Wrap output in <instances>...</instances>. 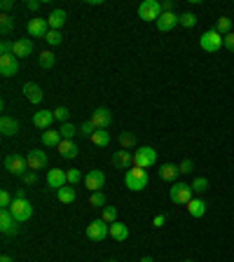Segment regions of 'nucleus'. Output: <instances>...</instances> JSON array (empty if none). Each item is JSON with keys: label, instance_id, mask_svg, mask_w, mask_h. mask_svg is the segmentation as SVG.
<instances>
[{"label": "nucleus", "instance_id": "nucleus-38", "mask_svg": "<svg viewBox=\"0 0 234 262\" xmlns=\"http://www.w3.org/2000/svg\"><path fill=\"white\" fill-rule=\"evenodd\" d=\"M68 117H70V110H68L66 106L54 108V119H57V122H61V124H66V122H68Z\"/></svg>", "mask_w": 234, "mask_h": 262}, {"label": "nucleus", "instance_id": "nucleus-31", "mask_svg": "<svg viewBox=\"0 0 234 262\" xmlns=\"http://www.w3.org/2000/svg\"><path fill=\"white\" fill-rule=\"evenodd\" d=\"M80 126H75L73 122H66V124H61V129H58V134H61V138L63 141H73V136H78Z\"/></svg>", "mask_w": 234, "mask_h": 262}, {"label": "nucleus", "instance_id": "nucleus-39", "mask_svg": "<svg viewBox=\"0 0 234 262\" xmlns=\"http://www.w3.org/2000/svg\"><path fill=\"white\" fill-rule=\"evenodd\" d=\"M45 40H47L52 47H57V45H61L63 42V35H61V30H47V35H45Z\"/></svg>", "mask_w": 234, "mask_h": 262}, {"label": "nucleus", "instance_id": "nucleus-55", "mask_svg": "<svg viewBox=\"0 0 234 262\" xmlns=\"http://www.w3.org/2000/svg\"><path fill=\"white\" fill-rule=\"evenodd\" d=\"M106 262H117V260H115V258H110V260H106Z\"/></svg>", "mask_w": 234, "mask_h": 262}, {"label": "nucleus", "instance_id": "nucleus-13", "mask_svg": "<svg viewBox=\"0 0 234 262\" xmlns=\"http://www.w3.org/2000/svg\"><path fill=\"white\" fill-rule=\"evenodd\" d=\"M176 26H180V14H176V12H162V17L157 19V29L162 33H169Z\"/></svg>", "mask_w": 234, "mask_h": 262}, {"label": "nucleus", "instance_id": "nucleus-35", "mask_svg": "<svg viewBox=\"0 0 234 262\" xmlns=\"http://www.w3.org/2000/svg\"><path fill=\"white\" fill-rule=\"evenodd\" d=\"M180 26H183V29H195L197 26L195 12H183V14H180Z\"/></svg>", "mask_w": 234, "mask_h": 262}, {"label": "nucleus", "instance_id": "nucleus-47", "mask_svg": "<svg viewBox=\"0 0 234 262\" xmlns=\"http://www.w3.org/2000/svg\"><path fill=\"white\" fill-rule=\"evenodd\" d=\"M223 47H225V49H230V52H234V33H227V35H225Z\"/></svg>", "mask_w": 234, "mask_h": 262}, {"label": "nucleus", "instance_id": "nucleus-9", "mask_svg": "<svg viewBox=\"0 0 234 262\" xmlns=\"http://www.w3.org/2000/svg\"><path fill=\"white\" fill-rule=\"evenodd\" d=\"M19 73V58L14 54H0V75L2 78H14Z\"/></svg>", "mask_w": 234, "mask_h": 262}, {"label": "nucleus", "instance_id": "nucleus-30", "mask_svg": "<svg viewBox=\"0 0 234 262\" xmlns=\"http://www.w3.org/2000/svg\"><path fill=\"white\" fill-rule=\"evenodd\" d=\"M38 63H40V68H54V63H57V57H54V52H40V57H38Z\"/></svg>", "mask_w": 234, "mask_h": 262}, {"label": "nucleus", "instance_id": "nucleus-45", "mask_svg": "<svg viewBox=\"0 0 234 262\" xmlns=\"http://www.w3.org/2000/svg\"><path fill=\"white\" fill-rule=\"evenodd\" d=\"M21 183L24 185H38V174H35V171H26V174L21 175Z\"/></svg>", "mask_w": 234, "mask_h": 262}, {"label": "nucleus", "instance_id": "nucleus-18", "mask_svg": "<svg viewBox=\"0 0 234 262\" xmlns=\"http://www.w3.org/2000/svg\"><path fill=\"white\" fill-rule=\"evenodd\" d=\"M21 91H24V96L29 98L33 106H38V103H42V98H45V94H42V89L35 85V82H26L24 87H21Z\"/></svg>", "mask_w": 234, "mask_h": 262}, {"label": "nucleus", "instance_id": "nucleus-52", "mask_svg": "<svg viewBox=\"0 0 234 262\" xmlns=\"http://www.w3.org/2000/svg\"><path fill=\"white\" fill-rule=\"evenodd\" d=\"M14 199H26V190H24V187H19V190L14 192Z\"/></svg>", "mask_w": 234, "mask_h": 262}, {"label": "nucleus", "instance_id": "nucleus-28", "mask_svg": "<svg viewBox=\"0 0 234 262\" xmlns=\"http://www.w3.org/2000/svg\"><path fill=\"white\" fill-rule=\"evenodd\" d=\"M187 213L192 215V218H204L206 202H204V199H192V202L187 204Z\"/></svg>", "mask_w": 234, "mask_h": 262}, {"label": "nucleus", "instance_id": "nucleus-20", "mask_svg": "<svg viewBox=\"0 0 234 262\" xmlns=\"http://www.w3.org/2000/svg\"><path fill=\"white\" fill-rule=\"evenodd\" d=\"M33 54V40L30 38H21L14 40V57L17 58H26Z\"/></svg>", "mask_w": 234, "mask_h": 262}, {"label": "nucleus", "instance_id": "nucleus-41", "mask_svg": "<svg viewBox=\"0 0 234 262\" xmlns=\"http://www.w3.org/2000/svg\"><path fill=\"white\" fill-rule=\"evenodd\" d=\"M94 131H96V126H94V124H91V122L87 119L85 124H80V131H78V134H80L82 138H91V136H94Z\"/></svg>", "mask_w": 234, "mask_h": 262}, {"label": "nucleus", "instance_id": "nucleus-46", "mask_svg": "<svg viewBox=\"0 0 234 262\" xmlns=\"http://www.w3.org/2000/svg\"><path fill=\"white\" fill-rule=\"evenodd\" d=\"M0 54H14V42L12 40H2L0 42Z\"/></svg>", "mask_w": 234, "mask_h": 262}, {"label": "nucleus", "instance_id": "nucleus-10", "mask_svg": "<svg viewBox=\"0 0 234 262\" xmlns=\"http://www.w3.org/2000/svg\"><path fill=\"white\" fill-rule=\"evenodd\" d=\"M85 185H87L89 192H101V187H106V174L101 169H91L85 175Z\"/></svg>", "mask_w": 234, "mask_h": 262}, {"label": "nucleus", "instance_id": "nucleus-17", "mask_svg": "<svg viewBox=\"0 0 234 262\" xmlns=\"http://www.w3.org/2000/svg\"><path fill=\"white\" fill-rule=\"evenodd\" d=\"M0 134L2 136H17L19 134V122L14 119V117H10V115H2L0 117Z\"/></svg>", "mask_w": 234, "mask_h": 262}, {"label": "nucleus", "instance_id": "nucleus-3", "mask_svg": "<svg viewBox=\"0 0 234 262\" xmlns=\"http://www.w3.org/2000/svg\"><path fill=\"white\" fill-rule=\"evenodd\" d=\"M225 42V35H220L215 29L206 30V33H202V38H199V47L204 49V52H208V54H213V52H218V49L223 47Z\"/></svg>", "mask_w": 234, "mask_h": 262}, {"label": "nucleus", "instance_id": "nucleus-36", "mask_svg": "<svg viewBox=\"0 0 234 262\" xmlns=\"http://www.w3.org/2000/svg\"><path fill=\"white\" fill-rule=\"evenodd\" d=\"M208 190V180H206L204 175H197L195 183H192V192L195 194H204Z\"/></svg>", "mask_w": 234, "mask_h": 262}, {"label": "nucleus", "instance_id": "nucleus-33", "mask_svg": "<svg viewBox=\"0 0 234 262\" xmlns=\"http://www.w3.org/2000/svg\"><path fill=\"white\" fill-rule=\"evenodd\" d=\"M0 30H2V35H10L12 30H14V17L0 14Z\"/></svg>", "mask_w": 234, "mask_h": 262}, {"label": "nucleus", "instance_id": "nucleus-2", "mask_svg": "<svg viewBox=\"0 0 234 262\" xmlns=\"http://www.w3.org/2000/svg\"><path fill=\"white\" fill-rule=\"evenodd\" d=\"M192 185H185V183H174L171 185V190H169V197H171V202L174 204H180V206H187L195 197H192Z\"/></svg>", "mask_w": 234, "mask_h": 262}, {"label": "nucleus", "instance_id": "nucleus-12", "mask_svg": "<svg viewBox=\"0 0 234 262\" xmlns=\"http://www.w3.org/2000/svg\"><path fill=\"white\" fill-rule=\"evenodd\" d=\"M89 122L98 129H108V126L113 124V115H110V110L108 108H96L94 113H91V117H89Z\"/></svg>", "mask_w": 234, "mask_h": 262}, {"label": "nucleus", "instance_id": "nucleus-4", "mask_svg": "<svg viewBox=\"0 0 234 262\" xmlns=\"http://www.w3.org/2000/svg\"><path fill=\"white\" fill-rule=\"evenodd\" d=\"M10 213L14 215L17 223H29L30 218H33V204H30L29 199H14L10 206Z\"/></svg>", "mask_w": 234, "mask_h": 262}, {"label": "nucleus", "instance_id": "nucleus-26", "mask_svg": "<svg viewBox=\"0 0 234 262\" xmlns=\"http://www.w3.org/2000/svg\"><path fill=\"white\" fill-rule=\"evenodd\" d=\"M61 134L58 131H54V129H47V131H42V146L47 147H58L61 146Z\"/></svg>", "mask_w": 234, "mask_h": 262}, {"label": "nucleus", "instance_id": "nucleus-1", "mask_svg": "<svg viewBox=\"0 0 234 262\" xmlns=\"http://www.w3.org/2000/svg\"><path fill=\"white\" fill-rule=\"evenodd\" d=\"M147 183H150V175H147V169H138V166H131L124 175V185H127L131 192H141L146 190Z\"/></svg>", "mask_w": 234, "mask_h": 262}, {"label": "nucleus", "instance_id": "nucleus-27", "mask_svg": "<svg viewBox=\"0 0 234 262\" xmlns=\"http://www.w3.org/2000/svg\"><path fill=\"white\" fill-rule=\"evenodd\" d=\"M57 197H58L61 204H73V202L78 199V192H75L73 185H66V187H61V190L57 192Z\"/></svg>", "mask_w": 234, "mask_h": 262}, {"label": "nucleus", "instance_id": "nucleus-53", "mask_svg": "<svg viewBox=\"0 0 234 262\" xmlns=\"http://www.w3.org/2000/svg\"><path fill=\"white\" fill-rule=\"evenodd\" d=\"M0 262H14V260H12L10 255H2V258H0Z\"/></svg>", "mask_w": 234, "mask_h": 262}, {"label": "nucleus", "instance_id": "nucleus-56", "mask_svg": "<svg viewBox=\"0 0 234 262\" xmlns=\"http://www.w3.org/2000/svg\"><path fill=\"white\" fill-rule=\"evenodd\" d=\"M183 262H195V260H183Z\"/></svg>", "mask_w": 234, "mask_h": 262}, {"label": "nucleus", "instance_id": "nucleus-5", "mask_svg": "<svg viewBox=\"0 0 234 262\" xmlns=\"http://www.w3.org/2000/svg\"><path fill=\"white\" fill-rule=\"evenodd\" d=\"M155 164H157V150L155 147L143 146L134 152V166H138V169H150V166H155Z\"/></svg>", "mask_w": 234, "mask_h": 262}, {"label": "nucleus", "instance_id": "nucleus-43", "mask_svg": "<svg viewBox=\"0 0 234 262\" xmlns=\"http://www.w3.org/2000/svg\"><path fill=\"white\" fill-rule=\"evenodd\" d=\"M66 178H68V185H78L82 180V171L80 169H68L66 171Z\"/></svg>", "mask_w": 234, "mask_h": 262}, {"label": "nucleus", "instance_id": "nucleus-42", "mask_svg": "<svg viewBox=\"0 0 234 262\" xmlns=\"http://www.w3.org/2000/svg\"><path fill=\"white\" fill-rule=\"evenodd\" d=\"M195 171V162L192 159H183L180 164H178V174L180 175H187V174H192Z\"/></svg>", "mask_w": 234, "mask_h": 262}, {"label": "nucleus", "instance_id": "nucleus-16", "mask_svg": "<svg viewBox=\"0 0 234 262\" xmlns=\"http://www.w3.org/2000/svg\"><path fill=\"white\" fill-rule=\"evenodd\" d=\"M52 122H54V110H38V113L33 115V124L38 126L40 131L52 129Z\"/></svg>", "mask_w": 234, "mask_h": 262}, {"label": "nucleus", "instance_id": "nucleus-25", "mask_svg": "<svg viewBox=\"0 0 234 262\" xmlns=\"http://www.w3.org/2000/svg\"><path fill=\"white\" fill-rule=\"evenodd\" d=\"M178 164H162L159 166V178L166 180V183H174L176 178H178Z\"/></svg>", "mask_w": 234, "mask_h": 262}, {"label": "nucleus", "instance_id": "nucleus-7", "mask_svg": "<svg viewBox=\"0 0 234 262\" xmlns=\"http://www.w3.org/2000/svg\"><path fill=\"white\" fill-rule=\"evenodd\" d=\"M5 169L10 171L12 175H24L29 171V164H26V157L24 155H17V152H12V155L5 157Z\"/></svg>", "mask_w": 234, "mask_h": 262}, {"label": "nucleus", "instance_id": "nucleus-32", "mask_svg": "<svg viewBox=\"0 0 234 262\" xmlns=\"http://www.w3.org/2000/svg\"><path fill=\"white\" fill-rule=\"evenodd\" d=\"M119 146H122V150L136 147V134H134V131H122V134H119Z\"/></svg>", "mask_w": 234, "mask_h": 262}, {"label": "nucleus", "instance_id": "nucleus-51", "mask_svg": "<svg viewBox=\"0 0 234 262\" xmlns=\"http://www.w3.org/2000/svg\"><path fill=\"white\" fill-rule=\"evenodd\" d=\"M174 7H176L174 0H164V2H162V12H174Z\"/></svg>", "mask_w": 234, "mask_h": 262}, {"label": "nucleus", "instance_id": "nucleus-34", "mask_svg": "<svg viewBox=\"0 0 234 262\" xmlns=\"http://www.w3.org/2000/svg\"><path fill=\"white\" fill-rule=\"evenodd\" d=\"M215 30H218L220 35L232 33V19H230V17H220V19L215 21Z\"/></svg>", "mask_w": 234, "mask_h": 262}, {"label": "nucleus", "instance_id": "nucleus-15", "mask_svg": "<svg viewBox=\"0 0 234 262\" xmlns=\"http://www.w3.org/2000/svg\"><path fill=\"white\" fill-rule=\"evenodd\" d=\"M47 183L49 187H54V190H61V187H66L68 185V178H66V171L63 169H49L47 174Z\"/></svg>", "mask_w": 234, "mask_h": 262}, {"label": "nucleus", "instance_id": "nucleus-29", "mask_svg": "<svg viewBox=\"0 0 234 262\" xmlns=\"http://www.w3.org/2000/svg\"><path fill=\"white\" fill-rule=\"evenodd\" d=\"M89 141L96 147H108L110 146V131L108 129H98V131H94V136L89 138Z\"/></svg>", "mask_w": 234, "mask_h": 262}, {"label": "nucleus", "instance_id": "nucleus-19", "mask_svg": "<svg viewBox=\"0 0 234 262\" xmlns=\"http://www.w3.org/2000/svg\"><path fill=\"white\" fill-rule=\"evenodd\" d=\"M26 29H29V33L33 38H45L49 30V24H47V19H30Z\"/></svg>", "mask_w": 234, "mask_h": 262}, {"label": "nucleus", "instance_id": "nucleus-11", "mask_svg": "<svg viewBox=\"0 0 234 262\" xmlns=\"http://www.w3.org/2000/svg\"><path fill=\"white\" fill-rule=\"evenodd\" d=\"M0 232L5 234V236H14V234L19 232V225L14 220V215L10 213V208L0 211Z\"/></svg>", "mask_w": 234, "mask_h": 262}, {"label": "nucleus", "instance_id": "nucleus-49", "mask_svg": "<svg viewBox=\"0 0 234 262\" xmlns=\"http://www.w3.org/2000/svg\"><path fill=\"white\" fill-rule=\"evenodd\" d=\"M166 223V215H155V218H152V227H162V225Z\"/></svg>", "mask_w": 234, "mask_h": 262}, {"label": "nucleus", "instance_id": "nucleus-23", "mask_svg": "<svg viewBox=\"0 0 234 262\" xmlns=\"http://www.w3.org/2000/svg\"><path fill=\"white\" fill-rule=\"evenodd\" d=\"M57 150H58V155L63 157V159H75L78 152H80V147L75 146L73 141H61V146H58Z\"/></svg>", "mask_w": 234, "mask_h": 262}, {"label": "nucleus", "instance_id": "nucleus-8", "mask_svg": "<svg viewBox=\"0 0 234 262\" xmlns=\"http://www.w3.org/2000/svg\"><path fill=\"white\" fill-rule=\"evenodd\" d=\"M87 236L91 241H103L110 236V225L106 220H94V223L87 225Z\"/></svg>", "mask_w": 234, "mask_h": 262}, {"label": "nucleus", "instance_id": "nucleus-6", "mask_svg": "<svg viewBox=\"0 0 234 262\" xmlns=\"http://www.w3.org/2000/svg\"><path fill=\"white\" fill-rule=\"evenodd\" d=\"M138 17L143 21H155L162 17V2L159 0H143L138 5Z\"/></svg>", "mask_w": 234, "mask_h": 262}, {"label": "nucleus", "instance_id": "nucleus-22", "mask_svg": "<svg viewBox=\"0 0 234 262\" xmlns=\"http://www.w3.org/2000/svg\"><path fill=\"white\" fill-rule=\"evenodd\" d=\"M47 24L52 30H61V26L66 24V10H61V7L52 10V14L47 17Z\"/></svg>", "mask_w": 234, "mask_h": 262}, {"label": "nucleus", "instance_id": "nucleus-21", "mask_svg": "<svg viewBox=\"0 0 234 262\" xmlns=\"http://www.w3.org/2000/svg\"><path fill=\"white\" fill-rule=\"evenodd\" d=\"M131 164H134V155L129 150H117L113 155V166L115 169H129Z\"/></svg>", "mask_w": 234, "mask_h": 262}, {"label": "nucleus", "instance_id": "nucleus-48", "mask_svg": "<svg viewBox=\"0 0 234 262\" xmlns=\"http://www.w3.org/2000/svg\"><path fill=\"white\" fill-rule=\"evenodd\" d=\"M12 7H14V2H12V0H2V2H0V10H2V14H7Z\"/></svg>", "mask_w": 234, "mask_h": 262}, {"label": "nucleus", "instance_id": "nucleus-44", "mask_svg": "<svg viewBox=\"0 0 234 262\" xmlns=\"http://www.w3.org/2000/svg\"><path fill=\"white\" fill-rule=\"evenodd\" d=\"M12 202H14V199L10 197V192H7V190H2V192H0V211L10 208V206H12Z\"/></svg>", "mask_w": 234, "mask_h": 262}, {"label": "nucleus", "instance_id": "nucleus-37", "mask_svg": "<svg viewBox=\"0 0 234 262\" xmlns=\"http://www.w3.org/2000/svg\"><path fill=\"white\" fill-rule=\"evenodd\" d=\"M89 206H94V208H106V194L103 192H91V197H89Z\"/></svg>", "mask_w": 234, "mask_h": 262}, {"label": "nucleus", "instance_id": "nucleus-50", "mask_svg": "<svg viewBox=\"0 0 234 262\" xmlns=\"http://www.w3.org/2000/svg\"><path fill=\"white\" fill-rule=\"evenodd\" d=\"M40 5H42L40 0H29V2H26V7H29L30 12H38V10H40Z\"/></svg>", "mask_w": 234, "mask_h": 262}, {"label": "nucleus", "instance_id": "nucleus-14", "mask_svg": "<svg viewBox=\"0 0 234 262\" xmlns=\"http://www.w3.org/2000/svg\"><path fill=\"white\" fill-rule=\"evenodd\" d=\"M47 152L45 150H30L26 155V164H29V171H38V169H45L47 166Z\"/></svg>", "mask_w": 234, "mask_h": 262}, {"label": "nucleus", "instance_id": "nucleus-24", "mask_svg": "<svg viewBox=\"0 0 234 262\" xmlns=\"http://www.w3.org/2000/svg\"><path fill=\"white\" fill-rule=\"evenodd\" d=\"M110 236H113L115 241H127V239H129V227L124 223H119V220H117V223L110 225Z\"/></svg>", "mask_w": 234, "mask_h": 262}, {"label": "nucleus", "instance_id": "nucleus-54", "mask_svg": "<svg viewBox=\"0 0 234 262\" xmlns=\"http://www.w3.org/2000/svg\"><path fill=\"white\" fill-rule=\"evenodd\" d=\"M141 262H155L152 258H141Z\"/></svg>", "mask_w": 234, "mask_h": 262}, {"label": "nucleus", "instance_id": "nucleus-40", "mask_svg": "<svg viewBox=\"0 0 234 262\" xmlns=\"http://www.w3.org/2000/svg\"><path fill=\"white\" fill-rule=\"evenodd\" d=\"M101 220H106L108 225L117 223V208H115V206H106V208H103V218H101Z\"/></svg>", "mask_w": 234, "mask_h": 262}]
</instances>
